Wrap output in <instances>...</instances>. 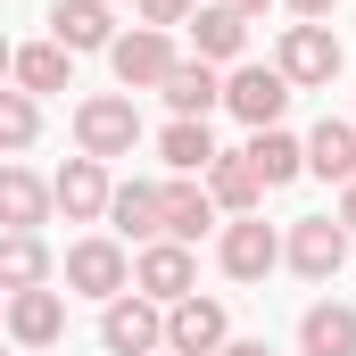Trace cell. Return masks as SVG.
Returning <instances> with one entry per match:
<instances>
[{
	"label": "cell",
	"instance_id": "6da1fadb",
	"mask_svg": "<svg viewBox=\"0 0 356 356\" xmlns=\"http://www.w3.org/2000/svg\"><path fill=\"white\" fill-rule=\"evenodd\" d=\"M133 141H141V108H133V91H91L83 108H75V149L83 158H133Z\"/></svg>",
	"mask_w": 356,
	"mask_h": 356
},
{
	"label": "cell",
	"instance_id": "7a4b0ae2",
	"mask_svg": "<svg viewBox=\"0 0 356 356\" xmlns=\"http://www.w3.org/2000/svg\"><path fill=\"white\" fill-rule=\"evenodd\" d=\"M67 290H75V298H99V307L124 298V290H133V257H124V241H116V232L75 241V249H67Z\"/></svg>",
	"mask_w": 356,
	"mask_h": 356
},
{
	"label": "cell",
	"instance_id": "3957f363",
	"mask_svg": "<svg viewBox=\"0 0 356 356\" xmlns=\"http://www.w3.org/2000/svg\"><path fill=\"white\" fill-rule=\"evenodd\" d=\"M273 67H282L290 91H323L332 75H340V33H332V25H282Z\"/></svg>",
	"mask_w": 356,
	"mask_h": 356
},
{
	"label": "cell",
	"instance_id": "277c9868",
	"mask_svg": "<svg viewBox=\"0 0 356 356\" xmlns=\"http://www.w3.org/2000/svg\"><path fill=\"white\" fill-rule=\"evenodd\" d=\"M99 348H108V356H158V348H166V307L141 298V290L108 298V315H99Z\"/></svg>",
	"mask_w": 356,
	"mask_h": 356
},
{
	"label": "cell",
	"instance_id": "5b68a950",
	"mask_svg": "<svg viewBox=\"0 0 356 356\" xmlns=\"http://www.w3.org/2000/svg\"><path fill=\"white\" fill-rule=\"evenodd\" d=\"M108 67H116V83H124V91H158L166 75H175V33L133 25V33H116V42H108Z\"/></svg>",
	"mask_w": 356,
	"mask_h": 356
},
{
	"label": "cell",
	"instance_id": "8992f818",
	"mask_svg": "<svg viewBox=\"0 0 356 356\" xmlns=\"http://www.w3.org/2000/svg\"><path fill=\"white\" fill-rule=\"evenodd\" d=\"M282 257H290V273H307V282H332V273L348 266V224L340 216H298L290 241H282Z\"/></svg>",
	"mask_w": 356,
	"mask_h": 356
},
{
	"label": "cell",
	"instance_id": "52a82bcc",
	"mask_svg": "<svg viewBox=\"0 0 356 356\" xmlns=\"http://www.w3.org/2000/svg\"><path fill=\"white\" fill-rule=\"evenodd\" d=\"M224 340H232V307H224V298H199V290H191V298L166 307V348L175 356H216Z\"/></svg>",
	"mask_w": 356,
	"mask_h": 356
},
{
	"label": "cell",
	"instance_id": "ba28073f",
	"mask_svg": "<svg viewBox=\"0 0 356 356\" xmlns=\"http://www.w3.org/2000/svg\"><path fill=\"white\" fill-rule=\"evenodd\" d=\"M216 257H224L232 282H266V273L282 266V232H273L266 216H232V224H224V241H216Z\"/></svg>",
	"mask_w": 356,
	"mask_h": 356
},
{
	"label": "cell",
	"instance_id": "9c48e42d",
	"mask_svg": "<svg viewBox=\"0 0 356 356\" xmlns=\"http://www.w3.org/2000/svg\"><path fill=\"white\" fill-rule=\"evenodd\" d=\"M224 108H232L249 133L282 124V108H290V83H282V67H232V75H224Z\"/></svg>",
	"mask_w": 356,
	"mask_h": 356
},
{
	"label": "cell",
	"instance_id": "30bf717a",
	"mask_svg": "<svg viewBox=\"0 0 356 356\" xmlns=\"http://www.w3.org/2000/svg\"><path fill=\"white\" fill-rule=\"evenodd\" d=\"M133 290H141V298H158V307H175V298L199 290V257H191L182 241H149V249L133 257Z\"/></svg>",
	"mask_w": 356,
	"mask_h": 356
},
{
	"label": "cell",
	"instance_id": "8fae6325",
	"mask_svg": "<svg viewBox=\"0 0 356 356\" xmlns=\"http://www.w3.org/2000/svg\"><path fill=\"white\" fill-rule=\"evenodd\" d=\"M108 191H116V182H108L99 158H67V166L50 175V207H58L67 224H99V216H108Z\"/></svg>",
	"mask_w": 356,
	"mask_h": 356
},
{
	"label": "cell",
	"instance_id": "7c38bea8",
	"mask_svg": "<svg viewBox=\"0 0 356 356\" xmlns=\"http://www.w3.org/2000/svg\"><path fill=\"white\" fill-rule=\"evenodd\" d=\"M108 224H116V241H166V191L158 182H116L108 191Z\"/></svg>",
	"mask_w": 356,
	"mask_h": 356
},
{
	"label": "cell",
	"instance_id": "4fadbf2b",
	"mask_svg": "<svg viewBox=\"0 0 356 356\" xmlns=\"http://www.w3.org/2000/svg\"><path fill=\"white\" fill-rule=\"evenodd\" d=\"M17 348H58V332H67V298L42 282V290H17L8 298V323H0Z\"/></svg>",
	"mask_w": 356,
	"mask_h": 356
},
{
	"label": "cell",
	"instance_id": "5bb4252c",
	"mask_svg": "<svg viewBox=\"0 0 356 356\" xmlns=\"http://www.w3.org/2000/svg\"><path fill=\"white\" fill-rule=\"evenodd\" d=\"M50 42L75 58V50H108L116 42V17L108 0H50Z\"/></svg>",
	"mask_w": 356,
	"mask_h": 356
},
{
	"label": "cell",
	"instance_id": "9a60e30c",
	"mask_svg": "<svg viewBox=\"0 0 356 356\" xmlns=\"http://www.w3.org/2000/svg\"><path fill=\"white\" fill-rule=\"evenodd\" d=\"M182 25H191V50H199L207 67H224V58L249 50V17H232V8H216V0H199Z\"/></svg>",
	"mask_w": 356,
	"mask_h": 356
},
{
	"label": "cell",
	"instance_id": "2e32d148",
	"mask_svg": "<svg viewBox=\"0 0 356 356\" xmlns=\"http://www.w3.org/2000/svg\"><path fill=\"white\" fill-rule=\"evenodd\" d=\"M241 158H249V175L266 182V191H282V182L307 175V141H298V133H282V124L249 133V149H241Z\"/></svg>",
	"mask_w": 356,
	"mask_h": 356
},
{
	"label": "cell",
	"instance_id": "e0dca14e",
	"mask_svg": "<svg viewBox=\"0 0 356 356\" xmlns=\"http://www.w3.org/2000/svg\"><path fill=\"white\" fill-rule=\"evenodd\" d=\"M298 356H356V307L315 298V307L298 315Z\"/></svg>",
	"mask_w": 356,
	"mask_h": 356
},
{
	"label": "cell",
	"instance_id": "ac0fdd59",
	"mask_svg": "<svg viewBox=\"0 0 356 356\" xmlns=\"http://www.w3.org/2000/svg\"><path fill=\"white\" fill-rule=\"evenodd\" d=\"M50 224V182L25 166H0V232H42Z\"/></svg>",
	"mask_w": 356,
	"mask_h": 356
},
{
	"label": "cell",
	"instance_id": "d6986e66",
	"mask_svg": "<svg viewBox=\"0 0 356 356\" xmlns=\"http://www.w3.org/2000/svg\"><path fill=\"white\" fill-rule=\"evenodd\" d=\"M166 191V241H199V232H216V199H207V182L199 175H175V182H158Z\"/></svg>",
	"mask_w": 356,
	"mask_h": 356
},
{
	"label": "cell",
	"instance_id": "ffe728a7",
	"mask_svg": "<svg viewBox=\"0 0 356 356\" xmlns=\"http://www.w3.org/2000/svg\"><path fill=\"white\" fill-rule=\"evenodd\" d=\"M158 91H166L175 116H199V124H207V108H224V75H216L207 58H175V75H166Z\"/></svg>",
	"mask_w": 356,
	"mask_h": 356
},
{
	"label": "cell",
	"instance_id": "44dd1931",
	"mask_svg": "<svg viewBox=\"0 0 356 356\" xmlns=\"http://www.w3.org/2000/svg\"><path fill=\"white\" fill-rule=\"evenodd\" d=\"M8 83L33 91V99H42V91H75V58H67L58 42H25V50L8 58Z\"/></svg>",
	"mask_w": 356,
	"mask_h": 356
},
{
	"label": "cell",
	"instance_id": "7402d4cb",
	"mask_svg": "<svg viewBox=\"0 0 356 356\" xmlns=\"http://www.w3.org/2000/svg\"><path fill=\"white\" fill-rule=\"evenodd\" d=\"M307 175H323V182H356V124L323 116V124L307 133Z\"/></svg>",
	"mask_w": 356,
	"mask_h": 356
},
{
	"label": "cell",
	"instance_id": "603a6c76",
	"mask_svg": "<svg viewBox=\"0 0 356 356\" xmlns=\"http://www.w3.org/2000/svg\"><path fill=\"white\" fill-rule=\"evenodd\" d=\"M207 199H216V216H257L266 182L249 175V158L232 149V158H216V166H207Z\"/></svg>",
	"mask_w": 356,
	"mask_h": 356
},
{
	"label": "cell",
	"instance_id": "cb8c5ba5",
	"mask_svg": "<svg viewBox=\"0 0 356 356\" xmlns=\"http://www.w3.org/2000/svg\"><path fill=\"white\" fill-rule=\"evenodd\" d=\"M50 282V249H42V232H0V290L17 298V290H42Z\"/></svg>",
	"mask_w": 356,
	"mask_h": 356
},
{
	"label": "cell",
	"instance_id": "d4e9b609",
	"mask_svg": "<svg viewBox=\"0 0 356 356\" xmlns=\"http://www.w3.org/2000/svg\"><path fill=\"white\" fill-rule=\"evenodd\" d=\"M158 158H166L175 175H207V166H216L224 149H216V133H207L199 116H175V124L158 133Z\"/></svg>",
	"mask_w": 356,
	"mask_h": 356
},
{
	"label": "cell",
	"instance_id": "484cf974",
	"mask_svg": "<svg viewBox=\"0 0 356 356\" xmlns=\"http://www.w3.org/2000/svg\"><path fill=\"white\" fill-rule=\"evenodd\" d=\"M42 141V108H33V91L0 83V149H33Z\"/></svg>",
	"mask_w": 356,
	"mask_h": 356
},
{
	"label": "cell",
	"instance_id": "4316f807",
	"mask_svg": "<svg viewBox=\"0 0 356 356\" xmlns=\"http://www.w3.org/2000/svg\"><path fill=\"white\" fill-rule=\"evenodd\" d=\"M133 8H141V25H158V33H166V25H182L199 0H133Z\"/></svg>",
	"mask_w": 356,
	"mask_h": 356
},
{
	"label": "cell",
	"instance_id": "83f0119b",
	"mask_svg": "<svg viewBox=\"0 0 356 356\" xmlns=\"http://www.w3.org/2000/svg\"><path fill=\"white\" fill-rule=\"evenodd\" d=\"M282 8H290V17H298V25H323V17H332V8H340V0H282Z\"/></svg>",
	"mask_w": 356,
	"mask_h": 356
},
{
	"label": "cell",
	"instance_id": "f1b7e54d",
	"mask_svg": "<svg viewBox=\"0 0 356 356\" xmlns=\"http://www.w3.org/2000/svg\"><path fill=\"white\" fill-rule=\"evenodd\" d=\"M340 224H348V241H356V182H340Z\"/></svg>",
	"mask_w": 356,
	"mask_h": 356
},
{
	"label": "cell",
	"instance_id": "f546056e",
	"mask_svg": "<svg viewBox=\"0 0 356 356\" xmlns=\"http://www.w3.org/2000/svg\"><path fill=\"white\" fill-rule=\"evenodd\" d=\"M216 8H232V17H266L273 0H216Z\"/></svg>",
	"mask_w": 356,
	"mask_h": 356
},
{
	"label": "cell",
	"instance_id": "4dcf8cb0",
	"mask_svg": "<svg viewBox=\"0 0 356 356\" xmlns=\"http://www.w3.org/2000/svg\"><path fill=\"white\" fill-rule=\"evenodd\" d=\"M216 356H266V340H224Z\"/></svg>",
	"mask_w": 356,
	"mask_h": 356
},
{
	"label": "cell",
	"instance_id": "1f68e13d",
	"mask_svg": "<svg viewBox=\"0 0 356 356\" xmlns=\"http://www.w3.org/2000/svg\"><path fill=\"white\" fill-rule=\"evenodd\" d=\"M8 58H17V50H8V42H0V83H8Z\"/></svg>",
	"mask_w": 356,
	"mask_h": 356
},
{
	"label": "cell",
	"instance_id": "d6a6232c",
	"mask_svg": "<svg viewBox=\"0 0 356 356\" xmlns=\"http://www.w3.org/2000/svg\"><path fill=\"white\" fill-rule=\"evenodd\" d=\"M0 323H8V290H0Z\"/></svg>",
	"mask_w": 356,
	"mask_h": 356
},
{
	"label": "cell",
	"instance_id": "836d02e7",
	"mask_svg": "<svg viewBox=\"0 0 356 356\" xmlns=\"http://www.w3.org/2000/svg\"><path fill=\"white\" fill-rule=\"evenodd\" d=\"M158 356H175V348H158Z\"/></svg>",
	"mask_w": 356,
	"mask_h": 356
}]
</instances>
